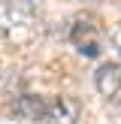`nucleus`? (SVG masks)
<instances>
[{
    "instance_id": "f257e3e1",
    "label": "nucleus",
    "mask_w": 121,
    "mask_h": 124,
    "mask_svg": "<svg viewBox=\"0 0 121 124\" xmlns=\"http://www.w3.org/2000/svg\"><path fill=\"white\" fill-rule=\"evenodd\" d=\"M94 88L100 91L106 100H118L121 97V64L118 61H103L94 73Z\"/></svg>"
},
{
    "instance_id": "f03ea898",
    "label": "nucleus",
    "mask_w": 121,
    "mask_h": 124,
    "mask_svg": "<svg viewBox=\"0 0 121 124\" xmlns=\"http://www.w3.org/2000/svg\"><path fill=\"white\" fill-rule=\"evenodd\" d=\"M12 115L21 121H45L48 115V100L42 94H21L12 103Z\"/></svg>"
},
{
    "instance_id": "7ed1b4c3",
    "label": "nucleus",
    "mask_w": 121,
    "mask_h": 124,
    "mask_svg": "<svg viewBox=\"0 0 121 124\" xmlns=\"http://www.w3.org/2000/svg\"><path fill=\"white\" fill-rule=\"evenodd\" d=\"M70 39H73V46L79 48V54H85V58H97V54H100V39H97V30H94L91 21H79L76 27H73Z\"/></svg>"
},
{
    "instance_id": "20e7f679",
    "label": "nucleus",
    "mask_w": 121,
    "mask_h": 124,
    "mask_svg": "<svg viewBox=\"0 0 121 124\" xmlns=\"http://www.w3.org/2000/svg\"><path fill=\"white\" fill-rule=\"evenodd\" d=\"M79 121V103L70 97H54L48 100V115L45 124H76Z\"/></svg>"
},
{
    "instance_id": "39448f33",
    "label": "nucleus",
    "mask_w": 121,
    "mask_h": 124,
    "mask_svg": "<svg viewBox=\"0 0 121 124\" xmlns=\"http://www.w3.org/2000/svg\"><path fill=\"white\" fill-rule=\"evenodd\" d=\"M112 46L118 48V54H121V27H115V30H112Z\"/></svg>"
}]
</instances>
